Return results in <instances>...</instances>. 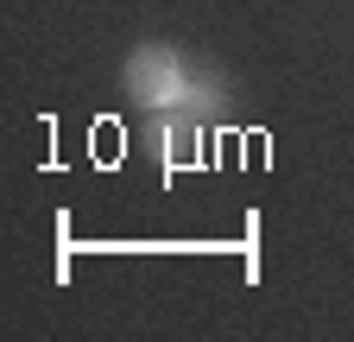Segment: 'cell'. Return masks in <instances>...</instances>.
Masks as SVG:
<instances>
[{"mask_svg": "<svg viewBox=\"0 0 354 342\" xmlns=\"http://www.w3.org/2000/svg\"><path fill=\"white\" fill-rule=\"evenodd\" d=\"M127 96L140 108H177V114H203L215 102V82L203 64H190L177 45H140L127 57Z\"/></svg>", "mask_w": 354, "mask_h": 342, "instance_id": "6da1fadb", "label": "cell"}]
</instances>
